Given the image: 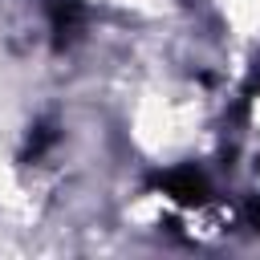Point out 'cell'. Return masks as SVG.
<instances>
[{"instance_id":"1","label":"cell","mask_w":260,"mask_h":260,"mask_svg":"<svg viewBox=\"0 0 260 260\" xmlns=\"http://www.w3.org/2000/svg\"><path fill=\"white\" fill-rule=\"evenodd\" d=\"M154 187H158L162 195H171L175 203H183V207H199V203H207V179H203V171H195L191 162L154 175Z\"/></svg>"},{"instance_id":"2","label":"cell","mask_w":260,"mask_h":260,"mask_svg":"<svg viewBox=\"0 0 260 260\" xmlns=\"http://www.w3.org/2000/svg\"><path fill=\"white\" fill-rule=\"evenodd\" d=\"M49 24H53V41H57V49L69 45V41L81 32V24H85V8H81V0H49Z\"/></svg>"},{"instance_id":"3","label":"cell","mask_w":260,"mask_h":260,"mask_svg":"<svg viewBox=\"0 0 260 260\" xmlns=\"http://www.w3.org/2000/svg\"><path fill=\"white\" fill-rule=\"evenodd\" d=\"M252 223H256V232H260V199L252 203Z\"/></svg>"}]
</instances>
